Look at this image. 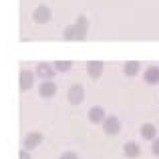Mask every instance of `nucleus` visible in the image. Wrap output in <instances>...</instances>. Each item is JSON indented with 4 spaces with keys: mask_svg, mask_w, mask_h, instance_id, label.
Segmentation results:
<instances>
[{
    "mask_svg": "<svg viewBox=\"0 0 159 159\" xmlns=\"http://www.w3.org/2000/svg\"><path fill=\"white\" fill-rule=\"evenodd\" d=\"M87 115H89V121L93 125H101L103 121H105L107 113H105V109H103V107H91Z\"/></svg>",
    "mask_w": 159,
    "mask_h": 159,
    "instance_id": "7",
    "label": "nucleus"
},
{
    "mask_svg": "<svg viewBox=\"0 0 159 159\" xmlns=\"http://www.w3.org/2000/svg\"><path fill=\"white\" fill-rule=\"evenodd\" d=\"M66 99H69L70 105H81V103L85 101V89H83L79 83L70 85L69 91H66Z\"/></svg>",
    "mask_w": 159,
    "mask_h": 159,
    "instance_id": "3",
    "label": "nucleus"
},
{
    "mask_svg": "<svg viewBox=\"0 0 159 159\" xmlns=\"http://www.w3.org/2000/svg\"><path fill=\"white\" fill-rule=\"evenodd\" d=\"M34 83V75L30 70H22L20 73V91H28Z\"/></svg>",
    "mask_w": 159,
    "mask_h": 159,
    "instance_id": "13",
    "label": "nucleus"
},
{
    "mask_svg": "<svg viewBox=\"0 0 159 159\" xmlns=\"http://www.w3.org/2000/svg\"><path fill=\"white\" fill-rule=\"evenodd\" d=\"M57 83H52V79H47V81H43L39 85V95L43 99H52L54 95H57Z\"/></svg>",
    "mask_w": 159,
    "mask_h": 159,
    "instance_id": "5",
    "label": "nucleus"
},
{
    "mask_svg": "<svg viewBox=\"0 0 159 159\" xmlns=\"http://www.w3.org/2000/svg\"><path fill=\"white\" fill-rule=\"evenodd\" d=\"M52 66H54V70H57V73H69L70 66H73V62H70V61H65V62H62V61H57Z\"/></svg>",
    "mask_w": 159,
    "mask_h": 159,
    "instance_id": "15",
    "label": "nucleus"
},
{
    "mask_svg": "<svg viewBox=\"0 0 159 159\" xmlns=\"http://www.w3.org/2000/svg\"><path fill=\"white\" fill-rule=\"evenodd\" d=\"M43 141H44V135H43V133H40V131H32V133H28V135L24 137L22 147L28 149V151H34V149L39 147Z\"/></svg>",
    "mask_w": 159,
    "mask_h": 159,
    "instance_id": "4",
    "label": "nucleus"
},
{
    "mask_svg": "<svg viewBox=\"0 0 159 159\" xmlns=\"http://www.w3.org/2000/svg\"><path fill=\"white\" fill-rule=\"evenodd\" d=\"M87 73L91 79H99L103 75V62L101 61H89L87 62Z\"/></svg>",
    "mask_w": 159,
    "mask_h": 159,
    "instance_id": "11",
    "label": "nucleus"
},
{
    "mask_svg": "<svg viewBox=\"0 0 159 159\" xmlns=\"http://www.w3.org/2000/svg\"><path fill=\"white\" fill-rule=\"evenodd\" d=\"M143 81L147 85H157L159 83V66H149L143 73Z\"/></svg>",
    "mask_w": 159,
    "mask_h": 159,
    "instance_id": "12",
    "label": "nucleus"
},
{
    "mask_svg": "<svg viewBox=\"0 0 159 159\" xmlns=\"http://www.w3.org/2000/svg\"><path fill=\"white\" fill-rule=\"evenodd\" d=\"M51 8L48 6H44V4H40L39 8H36L34 12H32V18H34V22H39V24H44V22H48L51 20Z\"/></svg>",
    "mask_w": 159,
    "mask_h": 159,
    "instance_id": "6",
    "label": "nucleus"
},
{
    "mask_svg": "<svg viewBox=\"0 0 159 159\" xmlns=\"http://www.w3.org/2000/svg\"><path fill=\"white\" fill-rule=\"evenodd\" d=\"M123 155L127 159H137L141 155V147L139 143H135V141H127V143L123 145Z\"/></svg>",
    "mask_w": 159,
    "mask_h": 159,
    "instance_id": "8",
    "label": "nucleus"
},
{
    "mask_svg": "<svg viewBox=\"0 0 159 159\" xmlns=\"http://www.w3.org/2000/svg\"><path fill=\"white\" fill-rule=\"evenodd\" d=\"M139 62L137 61H131V62H125V66H123V75L125 77H135L137 73H139Z\"/></svg>",
    "mask_w": 159,
    "mask_h": 159,
    "instance_id": "14",
    "label": "nucleus"
},
{
    "mask_svg": "<svg viewBox=\"0 0 159 159\" xmlns=\"http://www.w3.org/2000/svg\"><path fill=\"white\" fill-rule=\"evenodd\" d=\"M139 135L143 137L145 141H153V139L157 137V127H155L153 123H143V125L139 127Z\"/></svg>",
    "mask_w": 159,
    "mask_h": 159,
    "instance_id": "9",
    "label": "nucleus"
},
{
    "mask_svg": "<svg viewBox=\"0 0 159 159\" xmlns=\"http://www.w3.org/2000/svg\"><path fill=\"white\" fill-rule=\"evenodd\" d=\"M87 28H89V22H87L85 16H79L77 24L65 28V39L66 40H83L87 36Z\"/></svg>",
    "mask_w": 159,
    "mask_h": 159,
    "instance_id": "1",
    "label": "nucleus"
},
{
    "mask_svg": "<svg viewBox=\"0 0 159 159\" xmlns=\"http://www.w3.org/2000/svg\"><path fill=\"white\" fill-rule=\"evenodd\" d=\"M20 159H30V153H28V149H22V151H20Z\"/></svg>",
    "mask_w": 159,
    "mask_h": 159,
    "instance_id": "18",
    "label": "nucleus"
},
{
    "mask_svg": "<svg viewBox=\"0 0 159 159\" xmlns=\"http://www.w3.org/2000/svg\"><path fill=\"white\" fill-rule=\"evenodd\" d=\"M101 127H103V133H105V135L115 137V135L121 133V119L117 115H107L105 121L101 123Z\"/></svg>",
    "mask_w": 159,
    "mask_h": 159,
    "instance_id": "2",
    "label": "nucleus"
},
{
    "mask_svg": "<svg viewBox=\"0 0 159 159\" xmlns=\"http://www.w3.org/2000/svg\"><path fill=\"white\" fill-rule=\"evenodd\" d=\"M151 153L155 157H159V137H155V139L151 141Z\"/></svg>",
    "mask_w": 159,
    "mask_h": 159,
    "instance_id": "17",
    "label": "nucleus"
},
{
    "mask_svg": "<svg viewBox=\"0 0 159 159\" xmlns=\"http://www.w3.org/2000/svg\"><path fill=\"white\" fill-rule=\"evenodd\" d=\"M58 159H79V155H77V151H73V149H69V151H65Z\"/></svg>",
    "mask_w": 159,
    "mask_h": 159,
    "instance_id": "16",
    "label": "nucleus"
},
{
    "mask_svg": "<svg viewBox=\"0 0 159 159\" xmlns=\"http://www.w3.org/2000/svg\"><path fill=\"white\" fill-rule=\"evenodd\" d=\"M54 66L52 65H48V62H40L39 66H36V75H39L43 81H47V79H52L54 77Z\"/></svg>",
    "mask_w": 159,
    "mask_h": 159,
    "instance_id": "10",
    "label": "nucleus"
}]
</instances>
